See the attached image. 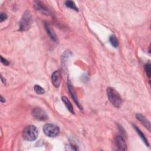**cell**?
<instances>
[{"label": "cell", "instance_id": "obj_1", "mask_svg": "<svg viewBox=\"0 0 151 151\" xmlns=\"http://www.w3.org/2000/svg\"><path fill=\"white\" fill-rule=\"evenodd\" d=\"M38 136L37 128L33 125H29L25 127L22 132L23 139L27 141H34L36 140Z\"/></svg>", "mask_w": 151, "mask_h": 151}, {"label": "cell", "instance_id": "obj_2", "mask_svg": "<svg viewBox=\"0 0 151 151\" xmlns=\"http://www.w3.org/2000/svg\"><path fill=\"white\" fill-rule=\"evenodd\" d=\"M107 95L109 101L116 107L119 108L122 104V98L119 93L112 87L107 88Z\"/></svg>", "mask_w": 151, "mask_h": 151}, {"label": "cell", "instance_id": "obj_3", "mask_svg": "<svg viewBox=\"0 0 151 151\" xmlns=\"http://www.w3.org/2000/svg\"><path fill=\"white\" fill-rule=\"evenodd\" d=\"M32 24V15L29 11H25L19 23V30L21 31H25L28 30Z\"/></svg>", "mask_w": 151, "mask_h": 151}, {"label": "cell", "instance_id": "obj_4", "mask_svg": "<svg viewBox=\"0 0 151 151\" xmlns=\"http://www.w3.org/2000/svg\"><path fill=\"white\" fill-rule=\"evenodd\" d=\"M43 132L44 134L50 137L57 136L60 132L58 126L53 123H47L44 126Z\"/></svg>", "mask_w": 151, "mask_h": 151}, {"label": "cell", "instance_id": "obj_5", "mask_svg": "<svg viewBox=\"0 0 151 151\" xmlns=\"http://www.w3.org/2000/svg\"><path fill=\"white\" fill-rule=\"evenodd\" d=\"M32 114L34 118L38 120L44 121L48 119V115L45 111L40 107L34 108L32 111Z\"/></svg>", "mask_w": 151, "mask_h": 151}, {"label": "cell", "instance_id": "obj_6", "mask_svg": "<svg viewBox=\"0 0 151 151\" xmlns=\"http://www.w3.org/2000/svg\"><path fill=\"white\" fill-rule=\"evenodd\" d=\"M115 145L118 150H126L127 145L123 137L121 136H117L114 139Z\"/></svg>", "mask_w": 151, "mask_h": 151}, {"label": "cell", "instance_id": "obj_7", "mask_svg": "<svg viewBox=\"0 0 151 151\" xmlns=\"http://www.w3.org/2000/svg\"><path fill=\"white\" fill-rule=\"evenodd\" d=\"M34 6H35V9L37 11H38L45 15H51V11L48 8V7L46 6L45 5H44L43 4H42L40 1H35Z\"/></svg>", "mask_w": 151, "mask_h": 151}, {"label": "cell", "instance_id": "obj_8", "mask_svg": "<svg viewBox=\"0 0 151 151\" xmlns=\"http://www.w3.org/2000/svg\"><path fill=\"white\" fill-rule=\"evenodd\" d=\"M68 91H69V93L72 97V99H73L74 101L76 103V104H77V106H78V108H80V109H82V107L80 105V104L79 103L78 100H77V96H76V92H75V90H74V88L73 87V86H72L70 80L68 78Z\"/></svg>", "mask_w": 151, "mask_h": 151}, {"label": "cell", "instance_id": "obj_9", "mask_svg": "<svg viewBox=\"0 0 151 151\" xmlns=\"http://www.w3.org/2000/svg\"><path fill=\"white\" fill-rule=\"evenodd\" d=\"M51 81L55 87H58L61 83V74L60 71H55L51 75Z\"/></svg>", "mask_w": 151, "mask_h": 151}, {"label": "cell", "instance_id": "obj_10", "mask_svg": "<svg viewBox=\"0 0 151 151\" xmlns=\"http://www.w3.org/2000/svg\"><path fill=\"white\" fill-rule=\"evenodd\" d=\"M44 27L47 34L49 35L51 40H52L54 41H56L57 40V38L53 29L47 22H44Z\"/></svg>", "mask_w": 151, "mask_h": 151}, {"label": "cell", "instance_id": "obj_11", "mask_svg": "<svg viewBox=\"0 0 151 151\" xmlns=\"http://www.w3.org/2000/svg\"><path fill=\"white\" fill-rule=\"evenodd\" d=\"M136 116V118L145 126V127L147 128L149 131H150V122L146 119V118L143 115L139 113L137 114Z\"/></svg>", "mask_w": 151, "mask_h": 151}, {"label": "cell", "instance_id": "obj_12", "mask_svg": "<svg viewBox=\"0 0 151 151\" xmlns=\"http://www.w3.org/2000/svg\"><path fill=\"white\" fill-rule=\"evenodd\" d=\"M133 127H134L135 130L136 131V132L137 133V134H139V136H140V139H141L143 140V142L145 143V144L147 146H149V143H148V141H147L146 137H145V134L143 133V132L138 128V127L134 125V124H133Z\"/></svg>", "mask_w": 151, "mask_h": 151}, {"label": "cell", "instance_id": "obj_13", "mask_svg": "<svg viewBox=\"0 0 151 151\" xmlns=\"http://www.w3.org/2000/svg\"><path fill=\"white\" fill-rule=\"evenodd\" d=\"M62 100H63V101L64 102V103L65 106H66V107L67 108V109L68 110V111H69L70 113L74 114V112L73 107V106H72L71 102L70 101V100H69L66 97H65V96L62 97Z\"/></svg>", "mask_w": 151, "mask_h": 151}, {"label": "cell", "instance_id": "obj_14", "mask_svg": "<svg viewBox=\"0 0 151 151\" xmlns=\"http://www.w3.org/2000/svg\"><path fill=\"white\" fill-rule=\"evenodd\" d=\"M109 42L111 44V45L114 48H117L119 46V41L117 40V38L114 35H111L110 36Z\"/></svg>", "mask_w": 151, "mask_h": 151}, {"label": "cell", "instance_id": "obj_15", "mask_svg": "<svg viewBox=\"0 0 151 151\" xmlns=\"http://www.w3.org/2000/svg\"><path fill=\"white\" fill-rule=\"evenodd\" d=\"M65 4L66 6H67L68 8H69L71 9H73V10L76 11H78V8L77 7L75 3L73 1H67L65 2Z\"/></svg>", "mask_w": 151, "mask_h": 151}, {"label": "cell", "instance_id": "obj_16", "mask_svg": "<svg viewBox=\"0 0 151 151\" xmlns=\"http://www.w3.org/2000/svg\"><path fill=\"white\" fill-rule=\"evenodd\" d=\"M34 89L35 91L38 94H43L45 93V90L39 85H35L34 87Z\"/></svg>", "mask_w": 151, "mask_h": 151}, {"label": "cell", "instance_id": "obj_17", "mask_svg": "<svg viewBox=\"0 0 151 151\" xmlns=\"http://www.w3.org/2000/svg\"><path fill=\"white\" fill-rule=\"evenodd\" d=\"M145 72L146 73L147 76L149 78H150V74H151V68H150V63H147L145 65Z\"/></svg>", "mask_w": 151, "mask_h": 151}, {"label": "cell", "instance_id": "obj_18", "mask_svg": "<svg viewBox=\"0 0 151 151\" xmlns=\"http://www.w3.org/2000/svg\"><path fill=\"white\" fill-rule=\"evenodd\" d=\"M7 19V15L5 13L1 12L0 14V22H2Z\"/></svg>", "mask_w": 151, "mask_h": 151}, {"label": "cell", "instance_id": "obj_19", "mask_svg": "<svg viewBox=\"0 0 151 151\" xmlns=\"http://www.w3.org/2000/svg\"><path fill=\"white\" fill-rule=\"evenodd\" d=\"M1 60L2 64H4L5 65H9V62L8 61V60H6L5 58H3L2 56H1Z\"/></svg>", "mask_w": 151, "mask_h": 151}, {"label": "cell", "instance_id": "obj_20", "mask_svg": "<svg viewBox=\"0 0 151 151\" xmlns=\"http://www.w3.org/2000/svg\"><path fill=\"white\" fill-rule=\"evenodd\" d=\"M5 101V99L2 97V96H1V103H4Z\"/></svg>", "mask_w": 151, "mask_h": 151}]
</instances>
